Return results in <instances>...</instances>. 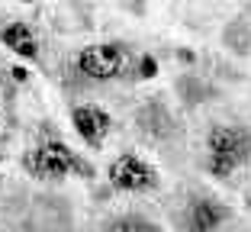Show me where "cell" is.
Segmentation results:
<instances>
[{
    "label": "cell",
    "instance_id": "1",
    "mask_svg": "<svg viewBox=\"0 0 251 232\" xmlns=\"http://www.w3.org/2000/svg\"><path fill=\"white\" fill-rule=\"evenodd\" d=\"M29 168L39 178H65L68 171H77V174H84V178H90V171H94V168L84 165L61 139H42V142L36 145V152L29 155Z\"/></svg>",
    "mask_w": 251,
    "mask_h": 232
},
{
    "label": "cell",
    "instance_id": "2",
    "mask_svg": "<svg viewBox=\"0 0 251 232\" xmlns=\"http://www.w3.org/2000/svg\"><path fill=\"white\" fill-rule=\"evenodd\" d=\"M126 68V49L119 42H94L77 52V71L90 81H113Z\"/></svg>",
    "mask_w": 251,
    "mask_h": 232
},
{
    "label": "cell",
    "instance_id": "3",
    "mask_svg": "<svg viewBox=\"0 0 251 232\" xmlns=\"http://www.w3.org/2000/svg\"><path fill=\"white\" fill-rule=\"evenodd\" d=\"M106 178H110V184L116 190H126V194H145V190H155L158 187L155 168L148 165L145 158L132 155V152H123V155L110 165Z\"/></svg>",
    "mask_w": 251,
    "mask_h": 232
},
{
    "label": "cell",
    "instance_id": "4",
    "mask_svg": "<svg viewBox=\"0 0 251 232\" xmlns=\"http://www.w3.org/2000/svg\"><path fill=\"white\" fill-rule=\"evenodd\" d=\"M71 123H74V129H77V135H81L90 149H103V139L113 129V116L103 110V106H97V103L74 106L71 110Z\"/></svg>",
    "mask_w": 251,
    "mask_h": 232
},
{
    "label": "cell",
    "instance_id": "5",
    "mask_svg": "<svg viewBox=\"0 0 251 232\" xmlns=\"http://www.w3.org/2000/svg\"><path fill=\"white\" fill-rule=\"evenodd\" d=\"M209 155H232L238 161L251 158V129L248 126H213L206 132Z\"/></svg>",
    "mask_w": 251,
    "mask_h": 232
},
{
    "label": "cell",
    "instance_id": "6",
    "mask_svg": "<svg viewBox=\"0 0 251 232\" xmlns=\"http://www.w3.org/2000/svg\"><path fill=\"white\" fill-rule=\"evenodd\" d=\"M232 210L219 200H209V197H193L184 210V226L187 232H216L222 223H229Z\"/></svg>",
    "mask_w": 251,
    "mask_h": 232
},
{
    "label": "cell",
    "instance_id": "7",
    "mask_svg": "<svg viewBox=\"0 0 251 232\" xmlns=\"http://www.w3.org/2000/svg\"><path fill=\"white\" fill-rule=\"evenodd\" d=\"M135 126L148 135V139H168L174 135V120H171V110L161 100H148L135 110Z\"/></svg>",
    "mask_w": 251,
    "mask_h": 232
},
{
    "label": "cell",
    "instance_id": "8",
    "mask_svg": "<svg viewBox=\"0 0 251 232\" xmlns=\"http://www.w3.org/2000/svg\"><path fill=\"white\" fill-rule=\"evenodd\" d=\"M0 42L7 45L13 55H20L23 61H39V42H36V32H32L29 23H7L0 29Z\"/></svg>",
    "mask_w": 251,
    "mask_h": 232
},
{
    "label": "cell",
    "instance_id": "9",
    "mask_svg": "<svg viewBox=\"0 0 251 232\" xmlns=\"http://www.w3.org/2000/svg\"><path fill=\"white\" fill-rule=\"evenodd\" d=\"M174 87H177V97L184 100V106H200L216 97V87L209 81H203L200 75H180Z\"/></svg>",
    "mask_w": 251,
    "mask_h": 232
},
{
    "label": "cell",
    "instance_id": "10",
    "mask_svg": "<svg viewBox=\"0 0 251 232\" xmlns=\"http://www.w3.org/2000/svg\"><path fill=\"white\" fill-rule=\"evenodd\" d=\"M222 42L232 55H248L251 52V26L245 20H229L222 29Z\"/></svg>",
    "mask_w": 251,
    "mask_h": 232
},
{
    "label": "cell",
    "instance_id": "11",
    "mask_svg": "<svg viewBox=\"0 0 251 232\" xmlns=\"http://www.w3.org/2000/svg\"><path fill=\"white\" fill-rule=\"evenodd\" d=\"M242 165L238 158H232V155H206V171L213 174V178H219V180H226V178H232V171Z\"/></svg>",
    "mask_w": 251,
    "mask_h": 232
},
{
    "label": "cell",
    "instance_id": "12",
    "mask_svg": "<svg viewBox=\"0 0 251 232\" xmlns=\"http://www.w3.org/2000/svg\"><path fill=\"white\" fill-rule=\"evenodd\" d=\"M155 75H158V58L151 52H142L139 61H135V77L139 81H151Z\"/></svg>",
    "mask_w": 251,
    "mask_h": 232
},
{
    "label": "cell",
    "instance_id": "13",
    "mask_svg": "<svg viewBox=\"0 0 251 232\" xmlns=\"http://www.w3.org/2000/svg\"><path fill=\"white\" fill-rule=\"evenodd\" d=\"M129 223H132V232H161V226L145 216H129Z\"/></svg>",
    "mask_w": 251,
    "mask_h": 232
},
{
    "label": "cell",
    "instance_id": "14",
    "mask_svg": "<svg viewBox=\"0 0 251 232\" xmlns=\"http://www.w3.org/2000/svg\"><path fill=\"white\" fill-rule=\"evenodd\" d=\"M106 232H132V223H129V216H116L106 223Z\"/></svg>",
    "mask_w": 251,
    "mask_h": 232
},
{
    "label": "cell",
    "instance_id": "15",
    "mask_svg": "<svg viewBox=\"0 0 251 232\" xmlns=\"http://www.w3.org/2000/svg\"><path fill=\"white\" fill-rule=\"evenodd\" d=\"M177 61L180 65H197V52L193 49H177Z\"/></svg>",
    "mask_w": 251,
    "mask_h": 232
},
{
    "label": "cell",
    "instance_id": "16",
    "mask_svg": "<svg viewBox=\"0 0 251 232\" xmlns=\"http://www.w3.org/2000/svg\"><path fill=\"white\" fill-rule=\"evenodd\" d=\"M10 77H13L16 84H23L26 77H29V71H26V68H20V65H13V68H10Z\"/></svg>",
    "mask_w": 251,
    "mask_h": 232
},
{
    "label": "cell",
    "instance_id": "17",
    "mask_svg": "<svg viewBox=\"0 0 251 232\" xmlns=\"http://www.w3.org/2000/svg\"><path fill=\"white\" fill-rule=\"evenodd\" d=\"M126 10H132V13H145V3H126Z\"/></svg>",
    "mask_w": 251,
    "mask_h": 232
}]
</instances>
